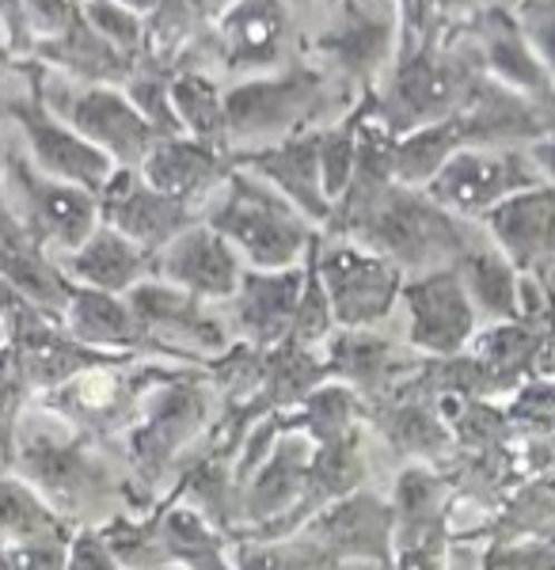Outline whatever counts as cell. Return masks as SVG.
I'll return each mask as SVG.
<instances>
[{"label": "cell", "mask_w": 555, "mask_h": 570, "mask_svg": "<svg viewBox=\"0 0 555 570\" xmlns=\"http://www.w3.org/2000/svg\"><path fill=\"white\" fill-rule=\"evenodd\" d=\"M0 274H4L31 305L50 312L53 320L65 316L72 289H77V285L69 282V274L61 271V263L35 240V233L12 209V202L4 195V179H0Z\"/></svg>", "instance_id": "obj_27"}, {"label": "cell", "mask_w": 555, "mask_h": 570, "mask_svg": "<svg viewBox=\"0 0 555 570\" xmlns=\"http://www.w3.org/2000/svg\"><path fill=\"white\" fill-rule=\"evenodd\" d=\"M12 346L20 354L27 381L35 389V400L42 392L58 389V384L72 381V376L88 370H104V365H123L137 362V354L123 351H99V346L77 338L61 320L46 316V312H31L20 324H12Z\"/></svg>", "instance_id": "obj_21"}, {"label": "cell", "mask_w": 555, "mask_h": 570, "mask_svg": "<svg viewBox=\"0 0 555 570\" xmlns=\"http://www.w3.org/2000/svg\"><path fill=\"white\" fill-rule=\"evenodd\" d=\"M544 176L536 168L529 145H495V149H460L449 156L446 168L427 183V195L452 209L457 217H484L498 202L517 190L541 187Z\"/></svg>", "instance_id": "obj_15"}, {"label": "cell", "mask_w": 555, "mask_h": 570, "mask_svg": "<svg viewBox=\"0 0 555 570\" xmlns=\"http://www.w3.org/2000/svg\"><path fill=\"white\" fill-rule=\"evenodd\" d=\"M468 31L471 46H476L479 61H484L487 77L498 80V85L522 91V96L536 99V104L555 107V80L552 72L544 69V61L536 58L533 42L525 39L522 23L510 8L491 4L479 16H471L468 23H457Z\"/></svg>", "instance_id": "obj_23"}, {"label": "cell", "mask_w": 555, "mask_h": 570, "mask_svg": "<svg viewBox=\"0 0 555 570\" xmlns=\"http://www.w3.org/2000/svg\"><path fill=\"white\" fill-rule=\"evenodd\" d=\"M544 285H548V293H555V266H552V274H548V282H544Z\"/></svg>", "instance_id": "obj_58"}, {"label": "cell", "mask_w": 555, "mask_h": 570, "mask_svg": "<svg viewBox=\"0 0 555 570\" xmlns=\"http://www.w3.org/2000/svg\"><path fill=\"white\" fill-rule=\"evenodd\" d=\"M0 61H16L12 46H8V35H4V23H0Z\"/></svg>", "instance_id": "obj_55"}, {"label": "cell", "mask_w": 555, "mask_h": 570, "mask_svg": "<svg viewBox=\"0 0 555 570\" xmlns=\"http://www.w3.org/2000/svg\"><path fill=\"white\" fill-rule=\"evenodd\" d=\"M487 80L491 77L465 27H446L438 39L396 58L377 88V115L396 137H403L460 115Z\"/></svg>", "instance_id": "obj_4"}, {"label": "cell", "mask_w": 555, "mask_h": 570, "mask_svg": "<svg viewBox=\"0 0 555 570\" xmlns=\"http://www.w3.org/2000/svg\"><path fill=\"white\" fill-rule=\"evenodd\" d=\"M69 544L58 540H35V544H8L0 540V570H65Z\"/></svg>", "instance_id": "obj_47"}, {"label": "cell", "mask_w": 555, "mask_h": 570, "mask_svg": "<svg viewBox=\"0 0 555 570\" xmlns=\"http://www.w3.org/2000/svg\"><path fill=\"white\" fill-rule=\"evenodd\" d=\"M58 263L72 285H88V289L104 293H129L145 278H156V255H149L118 228L104 225V220L77 252L58 255Z\"/></svg>", "instance_id": "obj_30"}, {"label": "cell", "mask_w": 555, "mask_h": 570, "mask_svg": "<svg viewBox=\"0 0 555 570\" xmlns=\"http://www.w3.org/2000/svg\"><path fill=\"white\" fill-rule=\"evenodd\" d=\"M172 80H175V69L145 53V58L129 69V77L123 85L126 96L134 99V107L149 118L153 130L160 137H179L183 134L179 118H175V104H172Z\"/></svg>", "instance_id": "obj_38"}, {"label": "cell", "mask_w": 555, "mask_h": 570, "mask_svg": "<svg viewBox=\"0 0 555 570\" xmlns=\"http://www.w3.org/2000/svg\"><path fill=\"white\" fill-rule=\"evenodd\" d=\"M304 289V263L285 266V271H255L247 266L240 278L236 297L228 301V327L240 343L274 351L290 338L293 320H298Z\"/></svg>", "instance_id": "obj_24"}, {"label": "cell", "mask_w": 555, "mask_h": 570, "mask_svg": "<svg viewBox=\"0 0 555 570\" xmlns=\"http://www.w3.org/2000/svg\"><path fill=\"white\" fill-rule=\"evenodd\" d=\"M335 331L339 324H335V312H331L328 289H323V278L317 271V240H312L309 255H304V289H301L298 320H293V331L285 343L301 346V351H323Z\"/></svg>", "instance_id": "obj_40"}, {"label": "cell", "mask_w": 555, "mask_h": 570, "mask_svg": "<svg viewBox=\"0 0 555 570\" xmlns=\"http://www.w3.org/2000/svg\"><path fill=\"white\" fill-rule=\"evenodd\" d=\"M396 12H400V53L438 39V35L446 31L441 0H396ZM400 53H396V58H400Z\"/></svg>", "instance_id": "obj_45"}, {"label": "cell", "mask_w": 555, "mask_h": 570, "mask_svg": "<svg viewBox=\"0 0 555 570\" xmlns=\"http://www.w3.org/2000/svg\"><path fill=\"white\" fill-rule=\"evenodd\" d=\"M320 570H392L388 563H369V559H339V563H323Z\"/></svg>", "instance_id": "obj_53"}, {"label": "cell", "mask_w": 555, "mask_h": 570, "mask_svg": "<svg viewBox=\"0 0 555 570\" xmlns=\"http://www.w3.org/2000/svg\"><path fill=\"white\" fill-rule=\"evenodd\" d=\"M233 164L278 187L304 217L317 220L320 228L328 225L331 198L323 190V171H320V130L298 134L278 145H259V149H233Z\"/></svg>", "instance_id": "obj_26"}, {"label": "cell", "mask_w": 555, "mask_h": 570, "mask_svg": "<svg viewBox=\"0 0 555 570\" xmlns=\"http://www.w3.org/2000/svg\"><path fill=\"white\" fill-rule=\"evenodd\" d=\"M517 23H522L525 39L533 42L536 58L544 61V69L555 80V0H522L514 8Z\"/></svg>", "instance_id": "obj_46"}, {"label": "cell", "mask_w": 555, "mask_h": 570, "mask_svg": "<svg viewBox=\"0 0 555 570\" xmlns=\"http://www.w3.org/2000/svg\"><path fill=\"white\" fill-rule=\"evenodd\" d=\"M8 338H12V331H8V320L0 316V343H8Z\"/></svg>", "instance_id": "obj_57"}, {"label": "cell", "mask_w": 555, "mask_h": 570, "mask_svg": "<svg viewBox=\"0 0 555 570\" xmlns=\"http://www.w3.org/2000/svg\"><path fill=\"white\" fill-rule=\"evenodd\" d=\"M358 99V91H350L328 66H312L301 50L282 69L225 88L228 141L233 149L290 141L298 134L331 126Z\"/></svg>", "instance_id": "obj_2"}, {"label": "cell", "mask_w": 555, "mask_h": 570, "mask_svg": "<svg viewBox=\"0 0 555 570\" xmlns=\"http://www.w3.org/2000/svg\"><path fill=\"white\" fill-rule=\"evenodd\" d=\"M529 153H533L536 168H541L544 183H552V187H555V130L548 137H541V141H533Z\"/></svg>", "instance_id": "obj_52"}, {"label": "cell", "mask_w": 555, "mask_h": 570, "mask_svg": "<svg viewBox=\"0 0 555 570\" xmlns=\"http://www.w3.org/2000/svg\"><path fill=\"white\" fill-rule=\"evenodd\" d=\"M191 370H202V365H175V362H156V357L104 365V370H88L72 376V381L58 384V389L42 392L39 407L53 422H61V426L80 430V434L115 449L126 430L137 422V415L145 411L149 395Z\"/></svg>", "instance_id": "obj_6"}, {"label": "cell", "mask_w": 555, "mask_h": 570, "mask_svg": "<svg viewBox=\"0 0 555 570\" xmlns=\"http://www.w3.org/2000/svg\"><path fill=\"white\" fill-rule=\"evenodd\" d=\"M46 99L80 137H88L96 149H104L118 168H142L160 134L134 107L118 85H50L46 69Z\"/></svg>", "instance_id": "obj_14"}, {"label": "cell", "mask_w": 555, "mask_h": 570, "mask_svg": "<svg viewBox=\"0 0 555 570\" xmlns=\"http://www.w3.org/2000/svg\"><path fill=\"white\" fill-rule=\"evenodd\" d=\"M23 69H27V88L20 91V99L12 107V126L23 137L27 160L39 171H46V176L99 195L107 187V179L115 176L118 164L104 149H96L88 137H80L50 107V99H46V66L27 58Z\"/></svg>", "instance_id": "obj_9"}, {"label": "cell", "mask_w": 555, "mask_h": 570, "mask_svg": "<svg viewBox=\"0 0 555 570\" xmlns=\"http://www.w3.org/2000/svg\"><path fill=\"white\" fill-rule=\"evenodd\" d=\"M194 4H198L202 12L210 16V20H217V16H221V12H228V8H233L236 0H194Z\"/></svg>", "instance_id": "obj_54"}, {"label": "cell", "mask_w": 555, "mask_h": 570, "mask_svg": "<svg viewBox=\"0 0 555 570\" xmlns=\"http://www.w3.org/2000/svg\"><path fill=\"white\" fill-rule=\"evenodd\" d=\"M495 0H441V20L446 27H457V23H468L471 16H479L484 8H491Z\"/></svg>", "instance_id": "obj_51"}, {"label": "cell", "mask_w": 555, "mask_h": 570, "mask_svg": "<svg viewBox=\"0 0 555 570\" xmlns=\"http://www.w3.org/2000/svg\"><path fill=\"white\" fill-rule=\"evenodd\" d=\"M339 16L331 27L304 42V53L323 58L335 77L358 96L384 85L400 53V12L396 0H335Z\"/></svg>", "instance_id": "obj_8"}, {"label": "cell", "mask_w": 555, "mask_h": 570, "mask_svg": "<svg viewBox=\"0 0 555 570\" xmlns=\"http://www.w3.org/2000/svg\"><path fill=\"white\" fill-rule=\"evenodd\" d=\"M392 532H396L392 494L362 487V491L342 494V499L323 505L298 537L317 551L323 563L369 559V563L392 567Z\"/></svg>", "instance_id": "obj_17"}, {"label": "cell", "mask_w": 555, "mask_h": 570, "mask_svg": "<svg viewBox=\"0 0 555 570\" xmlns=\"http://www.w3.org/2000/svg\"><path fill=\"white\" fill-rule=\"evenodd\" d=\"M0 179H4V195L12 209L53 259L77 252L99 228V198L85 187H72V183L39 171L27 160L23 145L0 149Z\"/></svg>", "instance_id": "obj_7"}, {"label": "cell", "mask_w": 555, "mask_h": 570, "mask_svg": "<svg viewBox=\"0 0 555 570\" xmlns=\"http://www.w3.org/2000/svg\"><path fill=\"white\" fill-rule=\"evenodd\" d=\"M0 23H4L8 46H12L16 58H31V27H27V12L23 0H0Z\"/></svg>", "instance_id": "obj_49"}, {"label": "cell", "mask_w": 555, "mask_h": 570, "mask_svg": "<svg viewBox=\"0 0 555 570\" xmlns=\"http://www.w3.org/2000/svg\"><path fill=\"white\" fill-rule=\"evenodd\" d=\"M233 171H236L233 153L217 149L210 141H198L191 134L160 137L142 164V176L153 187L168 190V195L183 202H194L202 209H210V202L221 195V187H225Z\"/></svg>", "instance_id": "obj_28"}, {"label": "cell", "mask_w": 555, "mask_h": 570, "mask_svg": "<svg viewBox=\"0 0 555 570\" xmlns=\"http://www.w3.org/2000/svg\"><path fill=\"white\" fill-rule=\"evenodd\" d=\"M137 324L160 346V354L175 365H202L206 370L217 354L236 343L225 316L210 308V301L194 297L164 278H145L126 293Z\"/></svg>", "instance_id": "obj_11"}, {"label": "cell", "mask_w": 555, "mask_h": 570, "mask_svg": "<svg viewBox=\"0 0 555 570\" xmlns=\"http://www.w3.org/2000/svg\"><path fill=\"white\" fill-rule=\"evenodd\" d=\"M31 61H39L50 72H61L72 85H126L129 69L137 66L134 58H126L118 46H110L96 27L88 23V16L80 12L58 39L35 42Z\"/></svg>", "instance_id": "obj_31"}, {"label": "cell", "mask_w": 555, "mask_h": 570, "mask_svg": "<svg viewBox=\"0 0 555 570\" xmlns=\"http://www.w3.org/2000/svg\"><path fill=\"white\" fill-rule=\"evenodd\" d=\"M392 570H449L457 529V494L441 468L403 464L392 483Z\"/></svg>", "instance_id": "obj_10"}, {"label": "cell", "mask_w": 555, "mask_h": 570, "mask_svg": "<svg viewBox=\"0 0 555 570\" xmlns=\"http://www.w3.org/2000/svg\"><path fill=\"white\" fill-rule=\"evenodd\" d=\"M479 570H555V532L552 537L498 544L479 551Z\"/></svg>", "instance_id": "obj_44"}, {"label": "cell", "mask_w": 555, "mask_h": 570, "mask_svg": "<svg viewBox=\"0 0 555 570\" xmlns=\"http://www.w3.org/2000/svg\"><path fill=\"white\" fill-rule=\"evenodd\" d=\"M27 27H31V39H58V35L85 12V0H23ZM35 50V46H31Z\"/></svg>", "instance_id": "obj_48"}, {"label": "cell", "mask_w": 555, "mask_h": 570, "mask_svg": "<svg viewBox=\"0 0 555 570\" xmlns=\"http://www.w3.org/2000/svg\"><path fill=\"white\" fill-rule=\"evenodd\" d=\"M61 324L72 331L77 338L99 346V351H123L137 357H156V362H168L160 354V346L137 324L134 308H129L126 293H104V289H88L77 285L65 308Z\"/></svg>", "instance_id": "obj_32"}, {"label": "cell", "mask_w": 555, "mask_h": 570, "mask_svg": "<svg viewBox=\"0 0 555 570\" xmlns=\"http://www.w3.org/2000/svg\"><path fill=\"white\" fill-rule=\"evenodd\" d=\"M400 305L407 308V343L427 357L465 354L479 331V312L457 266L407 278Z\"/></svg>", "instance_id": "obj_16"}, {"label": "cell", "mask_w": 555, "mask_h": 570, "mask_svg": "<svg viewBox=\"0 0 555 570\" xmlns=\"http://www.w3.org/2000/svg\"><path fill=\"white\" fill-rule=\"evenodd\" d=\"M156 570H183V567H175V563H168V567H156Z\"/></svg>", "instance_id": "obj_59"}, {"label": "cell", "mask_w": 555, "mask_h": 570, "mask_svg": "<svg viewBox=\"0 0 555 570\" xmlns=\"http://www.w3.org/2000/svg\"><path fill=\"white\" fill-rule=\"evenodd\" d=\"M123 4H129V8H137V12H149V8L156 4V0H123Z\"/></svg>", "instance_id": "obj_56"}, {"label": "cell", "mask_w": 555, "mask_h": 570, "mask_svg": "<svg viewBox=\"0 0 555 570\" xmlns=\"http://www.w3.org/2000/svg\"><path fill=\"white\" fill-rule=\"evenodd\" d=\"M457 271L465 278V289L479 320H487V324L522 320L525 312H533L548 297V289L533 293V278H525L495 244H471L457 259Z\"/></svg>", "instance_id": "obj_29"}, {"label": "cell", "mask_w": 555, "mask_h": 570, "mask_svg": "<svg viewBox=\"0 0 555 570\" xmlns=\"http://www.w3.org/2000/svg\"><path fill=\"white\" fill-rule=\"evenodd\" d=\"M72 537L77 529L16 468H0V540L8 544H35V540L72 544Z\"/></svg>", "instance_id": "obj_35"}, {"label": "cell", "mask_w": 555, "mask_h": 570, "mask_svg": "<svg viewBox=\"0 0 555 570\" xmlns=\"http://www.w3.org/2000/svg\"><path fill=\"white\" fill-rule=\"evenodd\" d=\"M552 312H555V293H552Z\"/></svg>", "instance_id": "obj_60"}, {"label": "cell", "mask_w": 555, "mask_h": 570, "mask_svg": "<svg viewBox=\"0 0 555 570\" xmlns=\"http://www.w3.org/2000/svg\"><path fill=\"white\" fill-rule=\"evenodd\" d=\"M20 61L23 58L0 61V126H12V107H16V99H20V91L27 88V69H23V85L12 88V77L20 72Z\"/></svg>", "instance_id": "obj_50"}, {"label": "cell", "mask_w": 555, "mask_h": 570, "mask_svg": "<svg viewBox=\"0 0 555 570\" xmlns=\"http://www.w3.org/2000/svg\"><path fill=\"white\" fill-rule=\"evenodd\" d=\"M555 532V480L552 475H533L517 491H510L498 510L487 513L476 529L457 532V548H498V544H522V540L552 537Z\"/></svg>", "instance_id": "obj_33"}, {"label": "cell", "mask_w": 555, "mask_h": 570, "mask_svg": "<svg viewBox=\"0 0 555 570\" xmlns=\"http://www.w3.org/2000/svg\"><path fill=\"white\" fill-rule=\"evenodd\" d=\"M244 271L247 263L210 220L191 225L156 255V278L179 285L210 305H228L236 297Z\"/></svg>", "instance_id": "obj_22"}, {"label": "cell", "mask_w": 555, "mask_h": 570, "mask_svg": "<svg viewBox=\"0 0 555 570\" xmlns=\"http://www.w3.org/2000/svg\"><path fill=\"white\" fill-rule=\"evenodd\" d=\"M506 415L522 438H555V381H529L506 400Z\"/></svg>", "instance_id": "obj_43"}, {"label": "cell", "mask_w": 555, "mask_h": 570, "mask_svg": "<svg viewBox=\"0 0 555 570\" xmlns=\"http://www.w3.org/2000/svg\"><path fill=\"white\" fill-rule=\"evenodd\" d=\"M96 198L99 220L118 228L134 244H142L149 255H160L175 236L206 220V209L153 187L142 176V168H115V176L107 179V187Z\"/></svg>", "instance_id": "obj_18"}, {"label": "cell", "mask_w": 555, "mask_h": 570, "mask_svg": "<svg viewBox=\"0 0 555 570\" xmlns=\"http://www.w3.org/2000/svg\"><path fill=\"white\" fill-rule=\"evenodd\" d=\"M317 271L339 327H377L400 305L407 274L373 247L317 236Z\"/></svg>", "instance_id": "obj_13"}, {"label": "cell", "mask_w": 555, "mask_h": 570, "mask_svg": "<svg viewBox=\"0 0 555 570\" xmlns=\"http://www.w3.org/2000/svg\"><path fill=\"white\" fill-rule=\"evenodd\" d=\"M236 570H320L323 559L301 537L285 540H233Z\"/></svg>", "instance_id": "obj_41"}, {"label": "cell", "mask_w": 555, "mask_h": 570, "mask_svg": "<svg viewBox=\"0 0 555 570\" xmlns=\"http://www.w3.org/2000/svg\"><path fill=\"white\" fill-rule=\"evenodd\" d=\"M217 415L221 400L214 381H210V370H191L149 395L145 411L115 445L126 464L129 487H134V510L129 513H149L160 502L175 464L206 438Z\"/></svg>", "instance_id": "obj_3"}, {"label": "cell", "mask_w": 555, "mask_h": 570, "mask_svg": "<svg viewBox=\"0 0 555 570\" xmlns=\"http://www.w3.org/2000/svg\"><path fill=\"white\" fill-rule=\"evenodd\" d=\"M366 426L377 430L403 464L446 468L457 453L449 422L441 419L438 403L427 395L396 392L381 403H366Z\"/></svg>", "instance_id": "obj_25"}, {"label": "cell", "mask_w": 555, "mask_h": 570, "mask_svg": "<svg viewBox=\"0 0 555 570\" xmlns=\"http://www.w3.org/2000/svg\"><path fill=\"white\" fill-rule=\"evenodd\" d=\"M35 400V389L27 381V370L16 354L12 338L0 343V468H12L16 441H20L27 403Z\"/></svg>", "instance_id": "obj_39"}, {"label": "cell", "mask_w": 555, "mask_h": 570, "mask_svg": "<svg viewBox=\"0 0 555 570\" xmlns=\"http://www.w3.org/2000/svg\"><path fill=\"white\" fill-rule=\"evenodd\" d=\"M487 228L491 244L510 259L525 278L548 282L555 266V187L541 183V187L517 190L495 209L479 217Z\"/></svg>", "instance_id": "obj_20"}, {"label": "cell", "mask_w": 555, "mask_h": 570, "mask_svg": "<svg viewBox=\"0 0 555 570\" xmlns=\"http://www.w3.org/2000/svg\"><path fill=\"white\" fill-rule=\"evenodd\" d=\"M301 50L304 42L298 46L293 39L290 0H236L228 12L217 16L183 69H198V58H214L217 66L247 80L282 69Z\"/></svg>", "instance_id": "obj_12"}, {"label": "cell", "mask_w": 555, "mask_h": 570, "mask_svg": "<svg viewBox=\"0 0 555 570\" xmlns=\"http://www.w3.org/2000/svg\"><path fill=\"white\" fill-rule=\"evenodd\" d=\"M85 16L99 35L118 46L126 58H145V12L123 4V0H85Z\"/></svg>", "instance_id": "obj_42"}, {"label": "cell", "mask_w": 555, "mask_h": 570, "mask_svg": "<svg viewBox=\"0 0 555 570\" xmlns=\"http://www.w3.org/2000/svg\"><path fill=\"white\" fill-rule=\"evenodd\" d=\"M16 472L42 494L72 529H99L104 521L134 510V487L118 449L80 430H20Z\"/></svg>", "instance_id": "obj_1"}, {"label": "cell", "mask_w": 555, "mask_h": 570, "mask_svg": "<svg viewBox=\"0 0 555 570\" xmlns=\"http://www.w3.org/2000/svg\"><path fill=\"white\" fill-rule=\"evenodd\" d=\"M172 104H175V118H179L183 134L233 153V141H228V115H225V88H221L210 72L175 69Z\"/></svg>", "instance_id": "obj_37"}, {"label": "cell", "mask_w": 555, "mask_h": 570, "mask_svg": "<svg viewBox=\"0 0 555 570\" xmlns=\"http://www.w3.org/2000/svg\"><path fill=\"white\" fill-rule=\"evenodd\" d=\"M210 27L214 20L194 0H156L145 12V53L172 69H183Z\"/></svg>", "instance_id": "obj_36"}, {"label": "cell", "mask_w": 555, "mask_h": 570, "mask_svg": "<svg viewBox=\"0 0 555 570\" xmlns=\"http://www.w3.org/2000/svg\"><path fill=\"white\" fill-rule=\"evenodd\" d=\"M156 540H160L164 559L183 570H236L233 540L221 532L214 521L202 518L194 505L172 502L149 510Z\"/></svg>", "instance_id": "obj_34"}, {"label": "cell", "mask_w": 555, "mask_h": 570, "mask_svg": "<svg viewBox=\"0 0 555 570\" xmlns=\"http://www.w3.org/2000/svg\"><path fill=\"white\" fill-rule=\"evenodd\" d=\"M323 365L328 381L354 389L362 403H381L427 365V354L411 343H392L373 327H339L323 346Z\"/></svg>", "instance_id": "obj_19"}, {"label": "cell", "mask_w": 555, "mask_h": 570, "mask_svg": "<svg viewBox=\"0 0 555 570\" xmlns=\"http://www.w3.org/2000/svg\"><path fill=\"white\" fill-rule=\"evenodd\" d=\"M206 220L255 271L301 266L320 236L317 220H309L282 190L244 168H236L221 195L210 202Z\"/></svg>", "instance_id": "obj_5"}]
</instances>
